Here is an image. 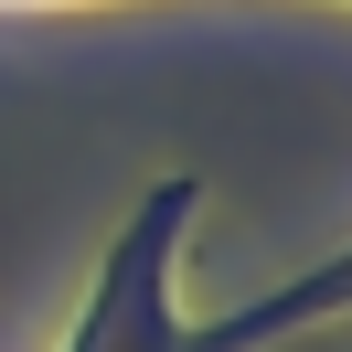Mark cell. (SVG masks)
Wrapping results in <instances>:
<instances>
[{"label": "cell", "mask_w": 352, "mask_h": 352, "mask_svg": "<svg viewBox=\"0 0 352 352\" xmlns=\"http://www.w3.org/2000/svg\"><path fill=\"white\" fill-rule=\"evenodd\" d=\"M192 214V182H160L129 214V235L107 245V278H96L86 320H75L65 352H203V331L171 320V235Z\"/></svg>", "instance_id": "obj_1"}]
</instances>
